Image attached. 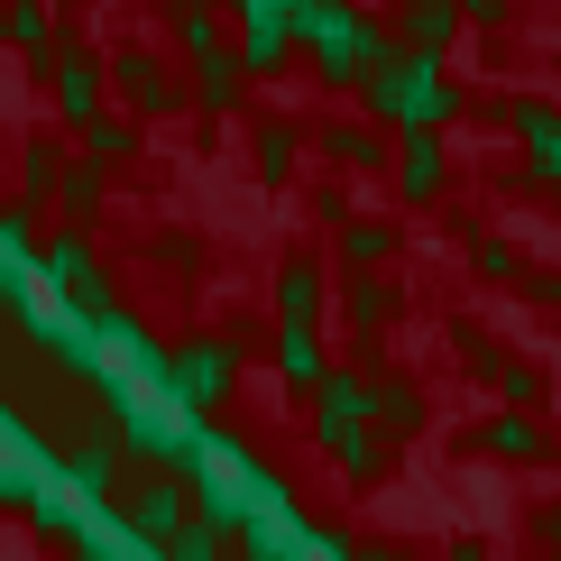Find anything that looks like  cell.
Returning a JSON list of instances; mask_svg holds the SVG:
<instances>
[{
	"label": "cell",
	"instance_id": "cell-1",
	"mask_svg": "<svg viewBox=\"0 0 561 561\" xmlns=\"http://www.w3.org/2000/svg\"><path fill=\"white\" fill-rule=\"evenodd\" d=\"M286 28H295V56L322 75V92H359V75L396 46L387 19H368V10H350V0H295L286 10Z\"/></svg>",
	"mask_w": 561,
	"mask_h": 561
},
{
	"label": "cell",
	"instance_id": "cell-2",
	"mask_svg": "<svg viewBox=\"0 0 561 561\" xmlns=\"http://www.w3.org/2000/svg\"><path fill=\"white\" fill-rule=\"evenodd\" d=\"M359 92H368V121H378L387 138L460 121V92H451V75H442V56H414V46H387V56L359 75Z\"/></svg>",
	"mask_w": 561,
	"mask_h": 561
},
{
	"label": "cell",
	"instance_id": "cell-3",
	"mask_svg": "<svg viewBox=\"0 0 561 561\" xmlns=\"http://www.w3.org/2000/svg\"><path fill=\"white\" fill-rule=\"evenodd\" d=\"M157 378H167V396H175V414H213L230 387H240V350L230 341H175V350H157Z\"/></svg>",
	"mask_w": 561,
	"mask_h": 561
},
{
	"label": "cell",
	"instance_id": "cell-4",
	"mask_svg": "<svg viewBox=\"0 0 561 561\" xmlns=\"http://www.w3.org/2000/svg\"><path fill=\"white\" fill-rule=\"evenodd\" d=\"M213 10H221V28H240V37H230V56L249 65V83H267V75H286V65H295V28H286L295 0H213Z\"/></svg>",
	"mask_w": 561,
	"mask_h": 561
},
{
	"label": "cell",
	"instance_id": "cell-5",
	"mask_svg": "<svg viewBox=\"0 0 561 561\" xmlns=\"http://www.w3.org/2000/svg\"><path fill=\"white\" fill-rule=\"evenodd\" d=\"M111 92L129 102V121H175L184 111V83L167 75L157 46H121V56H111Z\"/></svg>",
	"mask_w": 561,
	"mask_h": 561
},
{
	"label": "cell",
	"instance_id": "cell-6",
	"mask_svg": "<svg viewBox=\"0 0 561 561\" xmlns=\"http://www.w3.org/2000/svg\"><path fill=\"white\" fill-rule=\"evenodd\" d=\"M37 267H46V276H56V286H65V304H75L83 322H92V313H102V304H111V276H102V259H92V240H83V230H56Z\"/></svg>",
	"mask_w": 561,
	"mask_h": 561
},
{
	"label": "cell",
	"instance_id": "cell-7",
	"mask_svg": "<svg viewBox=\"0 0 561 561\" xmlns=\"http://www.w3.org/2000/svg\"><path fill=\"white\" fill-rule=\"evenodd\" d=\"M121 516H129V534H138V543H157V534H175L184 516H194V479H184V470H148V479L129 488V506H121Z\"/></svg>",
	"mask_w": 561,
	"mask_h": 561
},
{
	"label": "cell",
	"instance_id": "cell-8",
	"mask_svg": "<svg viewBox=\"0 0 561 561\" xmlns=\"http://www.w3.org/2000/svg\"><path fill=\"white\" fill-rule=\"evenodd\" d=\"M387 167H396V194H405V203H442V184H451V157H442V129H396Z\"/></svg>",
	"mask_w": 561,
	"mask_h": 561
},
{
	"label": "cell",
	"instance_id": "cell-9",
	"mask_svg": "<svg viewBox=\"0 0 561 561\" xmlns=\"http://www.w3.org/2000/svg\"><path fill=\"white\" fill-rule=\"evenodd\" d=\"M506 129L525 138L534 184H552V194H561V111H552V102H534V92H506Z\"/></svg>",
	"mask_w": 561,
	"mask_h": 561
},
{
	"label": "cell",
	"instance_id": "cell-10",
	"mask_svg": "<svg viewBox=\"0 0 561 561\" xmlns=\"http://www.w3.org/2000/svg\"><path fill=\"white\" fill-rule=\"evenodd\" d=\"M240 92H249V65L230 56V37H221V46H203V56H194V92H184V102L213 111V121H230V111H240Z\"/></svg>",
	"mask_w": 561,
	"mask_h": 561
},
{
	"label": "cell",
	"instance_id": "cell-11",
	"mask_svg": "<svg viewBox=\"0 0 561 561\" xmlns=\"http://www.w3.org/2000/svg\"><path fill=\"white\" fill-rule=\"evenodd\" d=\"M46 75H56V111H65L75 129L102 111V56H83V46H56V56H46Z\"/></svg>",
	"mask_w": 561,
	"mask_h": 561
},
{
	"label": "cell",
	"instance_id": "cell-12",
	"mask_svg": "<svg viewBox=\"0 0 561 561\" xmlns=\"http://www.w3.org/2000/svg\"><path fill=\"white\" fill-rule=\"evenodd\" d=\"M396 28H405L414 56H451V37L470 19H460V0H396Z\"/></svg>",
	"mask_w": 561,
	"mask_h": 561
},
{
	"label": "cell",
	"instance_id": "cell-13",
	"mask_svg": "<svg viewBox=\"0 0 561 561\" xmlns=\"http://www.w3.org/2000/svg\"><path fill=\"white\" fill-rule=\"evenodd\" d=\"M65 470H75L83 497H111V488H121V470H129V451H121V433H83L75 451H65Z\"/></svg>",
	"mask_w": 561,
	"mask_h": 561
},
{
	"label": "cell",
	"instance_id": "cell-14",
	"mask_svg": "<svg viewBox=\"0 0 561 561\" xmlns=\"http://www.w3.org/2000/svg\"><path fill=\"white\" fill-rule=\"evenodd\" d=\"M0 46H19L28 65L56 56V10L46 0H0Z\"/></svg>",
	"mask_w": 561,
	"mask_h": 561
},
{
	"label": "cell",
	"instance_id": "cell-15",
	"mask_svg": "<svg viewBox=\"0 0 561 561\" xmlns=\"http://www.w3.org/2000/svg\"><path fill=\"white\" fill-rule=\"evenodd\" d=\"M387 148H396L387 129H359V121H322V157H332V167H350V175H378V167H387Z\"/></svg>",
	"mask_w": 561,
	"mask_h": 561
},
{
	"label": "cell",
	"instance_id": "cell-16",
	"mask_svg": "<svg viewBox=\"0 0 561 561\" xmlns=\"http://www.w3.org/2000/svg\"><path fill=\"white\" fill-rule=\"evenodd\" d=\"M396 304H405V295H396V286H387V276H378V267H350V295H341V313H350V322H359V332H368V341H378V332H387V322H396Z\"/></svg>",
	"mask_w": 561,
	"mask_h": 561
},
{
	"label": "cell",
	"instance_id": "cell-17",
	"mask_svg": "<svg viewBox=\"0 0 561 561\" xmlns=\"http://www.w3.org/2000/svg\"><path fill=\"white\" fill-rule=\"evenodd\" d=\"M322 442H332V460H341L359 488L387 470V433H378V424H322Z\"/></svg>",
	"mask_w": 561,
	"mask_h": 561
},
{
	"label": "cell",
	"instance_id": "cell-18",
	"mask_svg": "<svg viewBox=\"0 0 561 561\" xmlns=\"http://www.w3.org/2000/svg\"><path fill=\"white\" fill-rule=\"evenodd\" d=\"M276 368H286L295 396H313V378L332 368V359H322V341H313V322H276Z\"/></svg>",
	"mask_w": 561,
	"mask_h": 561
},
{
	"label": "cell",
	"instance_id": "cell-19",
	"mask_svg": "<svg viewBox=\"0 0 561 561\" xmlns=\"http://www.w3.org/2000/svg\"><path fill=\"white\" fill-rule=\"evenodd\" d=\"M276 322H322V267L313 259L276 267Z\"/></svg>",
	"mask_w": 561,
	"mask_h": 561
},
{
	"label": "cell",
	"instance_id": "cell-20",
	"mask_svg": "<svg viewBox=\"0 0 561 561\" xmlns=\"http://www.w3.org/2000/svg\"><path fill=\"white\" fill-rule=\"evenodd\" d=\"M479 451H497V460H543V424H534L525 405H506L497 424L479 433Z\"/></svg>",
	"mask_w": 561,
	"mask_h": 561
},
{
	"label": "cell",
	"instance_id": "cell-21",
	"mask_svg": "<svg viewBox=\"0 0 561 561\" xmlns=\"http://www.w3.org/2000/svg\"><path fill=\"white\" fill-rule=\"evenodd\" d=\"M83 148H92V167H121V157H138V121H129V111H92Z\"/></svg>",
	"mask_w": 561,
	"mask_h": 561
},
{
	"label": "cell",
	"instance_id": "cell-22",
	"mask_svg": "<svg viewBox=\"0 0 561 561\" xmlns=\"http://www.w3.org/2000/svg\"><path fill=\"white\" fill-rule=\"evenodd\" d=\"M295 157H304V129H295V121H259V175H267V184H286V175H295Z\"/></svg>",
	"mask_w": 561,
	"mask_h": 561
},
{
	"label": "cell",
	"instance_id": "cell-23",
	"mask_svg": "<svg viewBox=\"0 0 561 561\" xmlns=\"http://www.w3.org/2000/svg\"><path fill=\"white\" fill-rule=\"evenodd\" d=\"M157 561H221V534L213 525H203V516H184L175 534H157V543H148Z\"/></svg>",
	"mask_w": 561,
	"mask_h": 561
},
{
	"label": "cell",
	"instance_id": "cell-24",
	"mask_svg": "<svg viewBox=\"0 0 561 561\" xmlns=\"http://www.w3.org/2000/svg\"><path fill=\"white\" fill-rule=\"evenodd\" d=\"M396 259V230L387 221H350L341 230V267H387Z\"/></svg>",
	"mask_w": 561,
	"mask_h": 561
},
{
	"label": "cell",
	"instance_id": "cell-25",
	"mask_svg": "<svg viewBox=\"0 0 561 561\" xmlns=\"http://www.w3.org/2000/svg\"><path fill=\"white\" fill-rule=\"evenodd\" d=\"M56 203L75 221H92V203H102V167H56Z\"/></svg>",
	"mask_w": 561,
	"mask_h": 561
},
{
	"label": "cell",
	"instance_id": "cell-26",
	"mask_svg": "<svg viewBox=\"0 0 561 561\" xmlns=\"http://www.w3.org/2000/svg\"><path fill=\"white\" fill-rule=\"evenodd\" d=\"M46 194H56V148H28V167H19V213H37Z\"/></svg>",
	"mask_w": 561,
	"mask_h": 561
},
{
	"label": "cell",
	"instance_id": "cell-27",
	"mask_svg": "<svg viewBox=\"0 0 561 561\" xmlns=\"http://www.w3.org/2000/svg\"><path fill=\"white\" fill-rule=\"evenodd\" d=\"M497 387H506V405H543V378L525 359H497Z\"/></svg>",
	"mask_w": 561,
	"mask_h": 561
},
{
	"label": "cell",
	"instance_id": "cell-28",
	"mask_svg": "<svg viewBox=\"0 0 561 561\" xmlns=\"http://www.w3.org/2000/svg\"><path fill=\"white\" fill-rule=\"evenodd\" d=\"M479 276H497V286H516V249H506V240H479Z\"/></svg>",
	"mask_w": 561,
	"mask_h": 561
},
{
	"label": "cell",
	"instance_id": "cell-29",
	"mask_svg": "<svg viewBox=\"0 0 561 561\" xmlns=\"http://www.w3.org/2000/svg\"><path fill=\"white\" fill-rule=\"evenodd\" d=\"M506 10H516V0H460V19H470V28H497Z\"/></svg>",
	"mask_w": 561,
	"mask_h": 561
},
{
	"label": "cell",
	"instance_id": "cell-30",
	"mask_svg": "<svg viewBox=\"0 0 561 561\" xmlns=\"http://www.w3.org/2000/svg\"><path fill=\"white\" fill-rule=\"evenodd\" d=\"M534 534H543V543H552V552H561V497H552V506H543V525H534Z\"/></svg>",
	"mask_w": 561,
	"mask_h": 561
},
{
	"label": "cell",
	"instance_id": "cell-31",
	"mask_svg": "<svg viewBox=\"0 0 561 561\" xmlns=\"http://www.w3.org/2000/svg\"><path fill=\"white\" fill-rule=\"evenodd\" d=\"M552 479H561V442H552Z\"/></svg>",
	"mask_w": 561,
	"mask_h": 561
}]
</instances>
